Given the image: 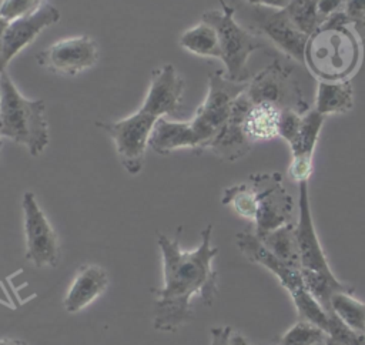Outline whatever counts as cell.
Returning a JSON list of instances; mask_svg holds the SVG:
<instances>
[{"instance_id": "cell-1", "label": "cell", "mask_w": 365, "mask_h": 345, "mask_svg": "<svg viewBox=\"0 0 365 345\" xmlns=\"http://www.w3.org/2000/svg\"><path fill=\"white\" fill-rule=\"evenodd\" d=\"M212 225L201 231V242L194 249H182L178 240L163 232L157 244L163 261V285L154 291L155 305L153 325L161 332H175L192 315L191 299L198 295L204 304L211 305L217 297V272L212 259L218 248L212 245Z\"/></svg>"}, {"instance_id": "cell-2", "label": "cell", "mask_w": 365, "mask_h": 345, "mask_svg": "<svg viewBox=\"0 0 365 345\" xmlns=\"http://www.w3.org/2000/svg\"><path fill=\"white\" fill-rule=\"evenodd\" d=\"M362 57L358 31L335 11L309 36L305 47V66L319 80H349Z\"/></svg>"}, {"instance_id": "cell-3", "label": "cell", "mask_w": 365, "mask_h": 345, "mask_svg": "<svg viewBox=\"0 0 365 345\" xmlns=\"http://www.w3.org/2000/svg\"><path fill=\"white\" fill-rule=\"evenodd\" d=\"M43 100L26 98L10 78L7 70L0 73V134L36 157L50 141Z\"/></svg>"}, {"instance_id": "cell-4", "label": "cell", "mask_w": 365, "mask_h": 345, "mask_svg": "<svg viewBox=\"0 0 365 345\" xmlns=\"http://www.w3.org/2000/svg\"><path fill=\"white\" fill-rule=\"evenodd\" d=\"M235 242L238 249L247 259L258 265H262L265 269H268L271 274L277 277L279 284L288 291L297 308L299 319L317 325L327 334L328 315L321 308V305L314 299V297L308 292L301 271L298 268H292L284 264L277 257H274L254 232H238L235 235Z\"/></svg>"}, {"instance_id": "cell-5", "label": "cell", "mask_w": 365, "mask_h": 345, "mask_svg": "<svg viewBox=\"0 0 365 345\" xmlns=\"http://www.w3.org/2000/svg\"><path fill=\"white\" fill-rule=\"evenodd\" d=\"M218 1L221 10H208L201 16V20L217 30L221 47L220 60L225 66V77L237 83H245L251 78L247 68L248 57L252 51L262 48L264 41L258 34L248 31L237 23L232 6H228L224 0Z\"/></svg>"}, {"instance_id": "cell-6", "label": "cell", "mask_w": 365, "mask_h": 345, "mask_svg": "<svg viewBox=\"0 0 365 345\" xmlns=\"http://www.w3.org/2000/svg\"><path fill=\"white\" fill-rule=\"evenodd\" d=\"M247 83L228 80L222 70H217L208 77V91L204 101L195 110L190 120L195 131L200 150H207L211 140L217 135L221 127L227 123L235 98L247 88Z\"/></svg>"}, {"instance_id": "cell-7", "label": "cell", "mask_w": 365, "mask_h": 345, "mask_svg": "<svg viewBox=\"0 0 365 345\" xmlns=\"http://www.w3.org/2000/svg\"><path fill=\"white\" fill-rule=\"evenodd\" d=\"M158 118L141 108L131 115L117 121H97L101 128L113 140L117 155L131 175H137L144 165L145 150L153 127Z\"/></svg>"}, {"instance_id": "cell-8", "label": "cell", "mask_w": 365, "mask_h": 345, "mask_svg": "<svg viewBox=\"0 0 365 345\" xmlns=\"http://www.w3.org/2000/svg\"><path fill=\"white\" fill-rule=\"evenodd\" d=\"M257 197L254 234L262 238L272 230L292 222L294 200L282 184L279 172H255L248 177Z\"/></svg>"}, {"instance_id": "cell-9", "label": "cell", "mask_w": 365, "mask_h": 345, "mask_svg": "<svg viewBox=\"0 0 365 345\" xmlns=\"http://www.w3.org/2000/svg\"><path fill=\"white\" fill-rule=\"evenodd\" d=\"M292 68L275 58L271 64L258 71L247 83L245 96L255 103H269L278 108H292L299 114H305L309 105L292 78Z\"/></svg>"}, {"instance_id": "cell-10", "label": "cell", "mask_w": 365, "mask_h": 345, "mask_svg": "<svg viewBox=\"0 0 365 345\" xmlns=\"http://www.w3.org/2000/svg\"><path fill=\"white\" fill-rule=\"evenodd\" d=\"M26 258L37 268L57 267L61 251L57 234L38 205L36 195L26 191L21 200Z\"/></svg>"}, {"instance_id": "cell-11", "label": "cell", "mask_w": 365, "mask_h": 345, "mask_svg": "<svg viewBox=\"0 0 365 345\" xmlns=\"http://www.w3.org/2000/svg\"><path fill=\"white\" fill-rule=\"evenodd\" d=\"M37 63L58 76H77L98 61L97 43L90 36L57 40L36 54Z\"/></svg>"}, {"instance_id": "cell-12", "label": "cell", "mask_w": 365, "mask_h": 345, "mask_svg": "<svg viewBox=\"0 0 365 345\" xmlns=\"http://www.w3.org/2000/svg\"><path fill=\"white\" fill-rule=\"evenodd\" d=\"M60 21V11L51 4H43L31 14L10 20L3 38L0 40L1 66L6 70L7 64L24 47L31 44L36 37L47 27Z\"/></svg>"}, {"instance_id": "cell-13", "label": "cell", "mask_w": 365, "mask_h": 345, "mask_svg": "<svg viewBox=\"0 0 365 345\" xmlns=\"http://www.w3.org/2000/svg\"><path fill=\"white\" fill-rule=\"evenodd\" d=\"M295 232L299 248L301 268L332 275L334 272L331 271V265L327 259L325 251L319 242L314 225L308 194V181L298 184V221L295 224Z\"/></svg>"}, {"instance_id": "cell-14", "label": "cell", "mask_w": 365, "mask_h": 345, "mask_svg": "<svg viewBox=\"0 0 365 345\" xmlns=\"http://www.w3.org/2000/svg\"><path fill=\"white\" fill-rule=\"evenodd\" d=\"M255 9V23L269 40L294 60L305 64V47L309 36L304 34L287 16L284 9L259 7Z\"/></svg>"}, {"instance_id": "cell-15", "label": "cell", "mask_w": 365, "mask_h": 345, "mask_svg": "<svg viewBox=\"0 0 365 345\" xmlns=\"http://www.w3.org/2000/svg\"><path fill=\"white\" fill-rule=\"evenodd\" d=\"M184 78L177 73L173 64H164L151 74V81L144 97L141 110L157 118L175 115L182 103Z\"/></svg>"}, {"instance_id": "cell-16", "label": "cell", "mask_w": 365, "mask_h": 345, "mask_svg": "<svg viewBox=\"0 0 365 345\" xmlns=\"http://www.w3.org/2000/svg\"><path fill=\"white\" fill-rule=\"evenodd\" d=\"M325 115L315 108H309L302 114L297 134L288 143L291 150V163L288 165V177L298 184L308 181L312 174V157L319 138Z\"/></svg>"}, {"instance_id": "cell-17", "label": "cell", "mask_w": 365, "mask_h": 345, "mask_svg": "<svg viewBox=\"0 0 365 345\" xmlns=\"http://www.w3.org/2000/svg\"><path fill=\"white\" fill-rule=\"evenodd\" d=\"M244 91L235 98L227 123L207 147V150L225 161H235L244 157L252 147V143L244 130V118L251 105V101Z\"/></svg>"}, {"instance_id": "cell-18", "label": "cell", "mask_w": 365, "mask_h": 345, "mask_svg": "<svg viewBox=\"0 0 365 345\" xmlns=\"http://www.w3.org/2000/svg\"><path fill=\"white\" fill-rule=\"evenodd\" d=\"M110 279L104 268L94 264L81 265L70 285L63 307L68 314H77L98 298L108 287Z\"/></svg>"}, {"instance_id": "cell-19", "label": "cell", "mask_w": 365, "mask_h": 345, "mask_svg": "<svg viewBox=\"0 0 365 345\" xmlns=\"http://www.w3.org/2000/svg\"><path fill=\"white\" fill-rule=\"evenodd\" d=\"M148 147L161 155L180 148L201 151L198 137L190 121H171L165 117L155 121L148 138Z\"/></svg>"}, {"instance_id": "cell-20", "label": "cell", "mask_w": 365, "mask_h": 345, "mask_svg": "<svg viewBox=\"0 0 365 345\" xmlns=\"http://www.w3.org/2000/svg\"><path fill=\"white\" fill-rule=\"evenodd\" d=\"M354 107V88L349 80H318L315 110L322 115L348 113Z\"/></svg>"}, {"instance_id": "cell-21", "label": "cell", "mask_w": 365, "mask_h": 345, "mask_svg": "<svg viewBox=\"0 0 365 345\" xmlns=\"http://www.w3.org/2000/svg\"><path fill=\"white\" fill-rule=\"evenodd\" d=\"M279 114L281 108L275 107L274 104L251 103L244 118V130L252 144L278 137Z\"/></svg>"}, {"instance_id": "cell-22", "label": "cell", "mask_w": 365, "mask_h": 345, "mask_svg": "<svg viewBox=\"0 0 365 345\" xmlns=\"http://www.w3.org/2000/svg\"><path fill=\"white\" fill-rule=\"evenodd\" d=\"M259 240L264 244V247L279 261H282L284 264L292 268H298V269L301 268L299 248H298L294 222H289L277 230H272L271 232H268Z\"/></svg>"}, {"instance_id": "cell-23", "label": "cell", "mask_w": 365, "mask_h": 345, "mask_svg": "<svg viewBox=\"0 0 365 345\" xmlns=\"http://www.w3.org/2000/svg\"><path fill=\"white\" fill-rule=\"evenodd\" d=\"M301 275L308 292L314 297V299L321 305V308L327 312V315L334 314L331 308V298L335 292H352L354 287L339 281L335 274L327 275L311 269L301 268Z\"/></svg>"}, {"instance_id": "cell-24", "label": "cell", "mask_w": 365, "mask_h": 345, "mask_svg": "<svg viewBox=\"0 0 365 345\" xmlns=\"http://www.w3.org/2000/svg\"><path fill=\"white\" fill-rule=\"evenodd\" d=\"M178 43L182 48L192 54L201 57L221 58V47L217 30L202 20L191 29L185 30L180 36Z\"/></svg>"}, {"instance_id": "cell-25", "label": "cell", "mask_w": 365, "mask_h": 345, "mask_svg": "<svg viewBox=\"0 0 365 345\" xmlns=\"http://www.w3.org/2000/svg\"><path fill=\"white\" fill-rule=\"evenodd\" d=\"M352 292H335L331 298L332 312L356 332L365 334V302L354 298Z\"/></svg>"}, {"instance_id": "cell-26", "label": "cell", "mask_w": 365, "mask_h": 345, "mask_svg": "<svg viewBox=\"0 0 365 345\" xmlns=\"http://www.w3.org/2000/svg\"><path fill=\"white\" fill-rule=\"evenodd\" d=\"M289 20L307 36H311L324 21L319 0H291L284 7Z\"/></svg>"}, {"instance_id": "cell-27", "label": "cell", "mask_w": 365, "mask_h": 345, "mask_svg": "<svg viewBox=\"0 0 365 345\" xmlns=\"http://www.w3.org/2000/svg\"><path fill=\"white\" fill-rule=\"evenodd\" d=\"M221 202L231 207L240 217L254 221L257 214V197L248 181L225 188Z\"/></svg>"}, {"instance_id": "cell-28", "label": "cell", "mask_w": 365, "mask_h": 345, "mask_svg": "<svg viewBox=\"0 0 365 345\" xmlns=\"http://www.w3.org/2000/svg\"><path fill=\"white\" fill-rule=\"evenodd\" d=\"M327 334L314 324L299 321L294 324L278 341L277 345H315L324 338Z\"/></svg>"}, {"instance_id": "cell-29", "label": "cell", "mask_w": 365, "mask_h": 345, "mask_svg": "<svg viewBox=\"0 0 365 345\" xmlns=\"http://www.w3.org/2000/svg\"><path fill=\"white\" fill-rule=\"evenodd\" d=\"M44 0H1L0 14L9 20L31 14L43 6Z\"/></svg>"}, {"instance_id": "cell-30", "label": "cell", "mask_w": 365, "mask_h": 345, "mask_svg": "<svg viewBox=\"0 0 365 345\" xmlns=\"http://www.w3.org/2000/svg\"><path fill=\"white\" fill-rule=\"evenodd\" d=\"M341 13L358 34L365 33V0H348L342 6Z\"/></svg>"}, {"instance_id": "cell-31", "label": "cell", "mask_w": 365, "mask_h": 345, "mask_svg": "<svg viewBox=\"0 0 365 345\" xmlns=\"http://www.w3.org/2000/svg\"><path fill=\"white\" fill-rule=\"evenodd\" d=\"M301 118H302V114H299L298 111L292 108H282L279 114V123H278V137L289 143L298 131Z\"/></svg>"}, {"instance_id": "cell-32", "label": "cell", "mask_w": 365, "mask_h": 345, "mask_svg": "<svg viewBox=\"0 0 365 345\" xmlns=\"http://www.w3.org/2000/svg\"><path fill=\"white\" fill-rule=\"evenodd\" d=\"M232 334L231 326H214L211 329V344L210 345H228L230 336Z\"/></svg>"}, {"instance_id": "cell-33", "label": "cell", "mask_w": 365, "mask_h": 345, "mask_svg": "<svg viewBox=\"0 0 365 345\" xmlns=\"http://www.w3.org/2000/svg\"><path fill=\"white\" fill-rule=\"evenodd\" d=\"M252 6L271 7V9H284L291 0H247Z\"/></svg>"}, {"instance_id": "cell-34", "label": "cell", "mask_w": 365, "mask_h": 345, "mask_svg": "<svg viewBox=\"0 0 365 345\" xmlns=\"http://www.w3.org/2000/svg\"><path fill=\"white\" fill-rule=\"evenodd\" d=\"M228 345H250V344L241 334H231Z\"/></svg>"}, {"instance_id": "cell-35", "label": "cell", "mask_w": 365, "mask_h": 345, "mask_svg": "<svg viewBox=\"0 0 365 345\" xmlns=\"http://www.w3.org/2000/svg\"><path fill=\"white\" fill-rule=\"evenodd\" d=\"M0 345H29L23 339H16V338H3L0 339Z\"/></svg>"}, {"instance_id": "cell-36", "label": "cell", "mask_w": 365, "mask_h": 345, "mask_svg": "<svg viewBox=\"0 0 365 345\" xmlns=\"http://www.w3.org/2000/svg\"><path fill=\"white\" fill-rule=\"evenodd\" d=\"M9 23H10V20L0 14V40L3 38V36H4V33H6V29H7Z\"/></svg>"}, {"instance_id": "cell-37", "label": "cell", "mask_w": 365, "mask_h": 345, "mask_svg": "<svg viewBox=\"0 0 365 345\" xmlns=\"http://www.w3.org/2000/svg\"><path fill=\"white\" fill-rule=\"evenodd\" d=\"M324 344H325V345H345V344H342V342H338V341L332 339L331 336H325V338H324Z\"/></svg>"}, {"instance_id": "cell-38", "label": "cell", "mask_w": 365, "mask_h": 345, "mask_svg": "<svg viewBox=\"0 0 365 345\" xmlns=\"http://www.w3.org/2000/svg\"><path fill=\"white\" fill-rule=\"evenodd\" d=\"M1 71H4V68H3V66H1V53H0V73Z\"/></svg>"}, {"instance_id": "cell-39", "label": "cell", "mask_w": 365, "mask_h": 345, "mask_svg": "<svg viewBox=\"0 0 365 345\" xmlns=\"http://www.w3.org/2000/svg\"><path fill=\"white\" fill-rule=\"evenodd\" d=\"M1 138H3V137H1V134H0V150H1Z\"/></svg>"}, {"instance_id": "cell-40", "label": "cell", "mask_w": 365, "mask_h": 345, "mask_svg": "<svg viewBox=\"0 0 365 345\" xmlns=\"http://www.w3.org/2000/svg\"><path fill=\"white\" fill-rule=\"evenodd\" d=\"M261 345H262V344H261Z\"/></svg>"}]
</instances>
